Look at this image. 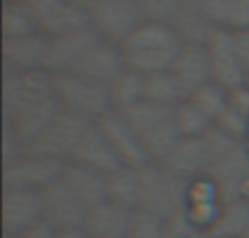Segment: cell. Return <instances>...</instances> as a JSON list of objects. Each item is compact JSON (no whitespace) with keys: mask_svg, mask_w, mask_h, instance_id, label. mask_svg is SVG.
Returning <instances> with one entry per match:
<instances>
[{"mask_svg":"<svg viewBox=\"0 0 249 238\" xmlns=\"http://www.w3.org/2000/svg\"><path fill=\"white\" fill-rule=\"evenodd\" d=\"M181 37L168 22H142L121 44L124 66L140 74L168 72L179 55Z\"/></svg>","mask_w":249,"mask_h":238,"instance_id":"cell-2","label":"cell"},{"mask_svg":"<svg viewBox=\"0 0 249 238\" xmlns=\"http://www.w3.org/2000/svg\"><path fill=\"white\" fill-rule=\"evenodd\" d=\"M171 72L175 74L188 94L212 83V68L206 44H184Z\"/></svg>","mask_w":249,"mask_h":238,"instance_id":"cell-18","label":"cell"},{"mask_svg":"<svg viewBox=\"0 0 249 238\" xmlns=\"http://www.w3.org/2000/svg\"><path fill=\"white\" fill-rule=\"evenodd\" d=\"M35 22L31 17L24 2H9L2 4V39H18L26 35H35Z\"/></svg>","mask_w":249,"mask_h":238,"instance_id":"cell-29","label":"cell"},{"mask_svg":"<svg viewBox=\"0 0 249 238\" xmlns=\"http://www.w3.org/2000/svg\"><path fill=\"white\" fill-rule=\"evenodd\" d=\"M216 129L223 131L225 136H230L232 140H238V142H249V118L241 116L238 112H234L232 107H225V112L219 116L216 120Z\"/></svg>","mask_w":249,"mask_h":238,"instance_id":"cell-34","label":"cell"},{"mask_svg":"<svg viewBox=\"0 0 249 238\" xmlns=\"http://www.w3.org/2000/svg\"><path fill=\"white\" fill-rule=\"evenodd\" d=\"M59 109L61 107L53 92L51 72L2 70L4 127L16 131L26 144L42 134L44 127L59 114Z\"/></svg>","mask_w":249,"mask_h":238,"instance_id":"cell-1","label":"cell"},{"mask_svg":"<svg viewBox=\"0 0 249 238\" xmlns=\"http://www.w3.org/2000/svg\"><path fill=\"white\" fill-rule=\"evenodd\" d=\"M201 13L214 29H249V0H197Z\"/></svg>","mask_w":249,"mask_h":238,"instance_id":"cell-23","label":"cell"},{"mask_svg":"<svg viewBox=\"0 0 249 238\" xmlns=\"http://www.w3.org/2000/svg\"><path fill=\"white\" fill-rule=\"evenodd\" d=\"M59 179L88 210L107 201V177L105 175H99L81 164L68 162L61 169Z\"/></svg>","mask_w":249,"mask_h":238,"instance_id":"cell-19","label":"cell"},{"mask_svg":"<svg viewBox=\"0 0 249 238\" xmlns=\"http://www.w3.org/2000/svg\"><path fill=\"white\" fill-rule=\"evenodd\" d=\"M24 4L33 17L37 33L48 39L72 31L90 29L88 7L74 0H29Z\"/></svg>","mask_w":249,"mask_h":238,"instance_id":"cell-8","label":"cell"},{"mask_svg":"<svg viewBox=\"0 0 249 238\" xmlns=\"http://www.w3.org/2000/svg\"><path fill=\"white\" fill-rule=\"evenodd\" d=\"M70 162L81 164V166H86V169L94 170V173L105 175V177L123 166V162L118 160V155L114 153L112 144L107 142V138H105L103 131L96 125H92V129L86 134V138L81 140V144H79V149L74 151Z\"/></svg>","mask_w":249,"mask_h":238,"instance_id":"cell-20","label":"cell"},{"mask_svg":"<svg viewBox=\"0 0 249 238\" xmlns=\"http://www.w3.org/2000/svg\"><path fill=\"white\" fill-rule=\"evenodd\" d=\"M232 39H234V48H236L238 57H241V61L245 64V68L249 70V29L234 31Z\"/></svg>","mask_w":249,"mask_h":238,"instance_id":"cell-38","label":"cell"},{"mask_svg":"<svg viewBox=\"0 0 249 238\" xmlns=\"http://www.w3.org/2000/svg\"><path fill=\"white\" fill-rule=\"evenodd\" d=\"M74 2H79V4H83V7H90L94 0H74Z\"/></svg>","mask_w":249,"mask_h":238,"instance_id":"cell-40","label":"cell"},{"mask_svg":"<svg viewBox=\"0 0 249 238\" xmlns=\"http://www.w3.org/2000/svg\"><path fill=\"white\" fill-rule=\"evenodd\" d=\"M99 35L92 29L72 31V33L59 35V37L48 39V55H46V72L51 74H64L74 68L79 57L86 52Z\"/></svg>","mask_w":249,"mask_h":238,"instance_id":"cell-17","label":"cell"},{"mask_svg":"<svg viewBox=\"0 0 249 238\" xmlns=\"http://www.w3.org/2000/svg\"><path fill=\"white\" fill-rule=\"evenodd\" d=\"M208 57L212 68V83L221 85L223 90H234L238 85H245L247 68L241 61L236 48H234L232 31L214 29L210 39L206 42Z\"/></svg>","mask_w":249,"mask_h":238,"instance_id":"cell-10","label":"cell"},{"mask_svg":"<svg viewBox=\"0 0 249 238\" xmlns=\"http://www.w3.org/2000/svg\"><path fill=\"white\" fill-rule=\"evenodd\" d=\"M124 68H127V66H124V57H123L121 46L96 37L94 42L86 48V52L79 57V61L74 64V68L70 70V72L109 85Z\"/></svg>","mask_w":249,"mask_h":238,"instance_id":"cell-13","label":"cell"},{"mask_svg":"<svg viewBox=\"0 0 249 238\" xmlns=\"http://www.w3.org/2000/svg\"><path fill=\"white\" fill-rule=\"evenodd\" d=\"M48 37L35 33L18 39H2V70L35 72L46 70Z\"/></svg>","mask_w":249,"mask_h":238,"instance_id":"cell-16","label":"cell"},{"mask_svg":"<svg viewBox=\"0 0 249 238\" xmlns=\"http://www.w3.org/2000/svg\"><path fill=\"white\" fill-rule=\"evenodd\" d=\"M245 85H249V70H247V79H245Z\"/></svg>","mask_w":249,"mask_h":238,"instance_id":"cell-43","label":"cell"},{"mask_svg":"<svg viewBox=\"0 0 249 238\" xmlns=\"http://www.w3.org/2000/svg\"><path fill=\"white\" fill-rule=\"evenodd\" d=\"M121 114L133 127L138 138L142 140V147H144L149 160L155 164L166 162L184 140L175 122V107H162V105L142 101Z\"/></svg>","mask_w":249,"mask_h":238,"instance_id":"cell-4","label":"cell"},{"mask_svg":"<svg viewBox=\"0 0 249 238\" xmlns=\"http://www.w3.org/2000/svg\"><path fill=\"white\" fill-rule=\"evenodd\" d=\"M245 199H247V201H249V192H247V197H245Z\"/></svg>","mask_w":249,"mask_h":238,"instance_id":"cell-46","label":"cell"},{"mask_svg":"<svg viewBox=\"0 0 249 238\" xmlns=\"http://www.w3.org/2000/svg\"><path fill=\"white\" fill-rule=\"evenodd\" d=\"M243 238H249V230H247V234H245V236H243Z\"/></svg>","mask_w":249,"mask_h":238,"instance_id":"cell-45","label":"cell"},{"mask_svg":"<svg viewBox=\"0 0 249 238\" xmlns=\"http://www.w3.org/2000/svg\"><path fill=\"white\" fill-rule=\"evenodd\" d=\"M92 125L94 122L86 120L81 116H74L66 109H59V114L44 127L42 134L26 144V153L68 164L72 160L74 151L79 149V144H81V140L92 129Z\"/></svg>","mask_w":249,"mask_h":238,"instance_id":"cell-7","label":"cell"},{"mask_svg":"<svg viewBox=\"0 0 249 238\" xmlns=\"http://www.w3.org/2000/svg\"><path fill=\"white\" fill-rule=\"evenodd\" d=\"M175 122L181 138H203L214 129V122L188 99L175 107Z\"/></svg>","mask_w":249,"mask_h":238,"instance_id":"cell-30","label":"cell"},{"mask_svg":"<svg viewBox=\"0 0 249 238\" xmlns=\"http://www.w3.org/2000/svg\"><path fill=\"white\" fill-rule=\"evenodd\" d=\"M168 170L177 175V177L186 179V182H193V179L206 177L208 173V164H210V157H208V147L203 138H184L179 142V147L171 153L166 162H162Z\"/></svg>","mask_w":249,"mask_h":238,"instance_id":"cell-22","label":"cell"},{"mask_svg":"<svg viewBox=\"0 0 249 238\" xmlns=\"http://www.w3.org/2000/svg\"><path fill=\"white\" fill-rule=\"evenodd\" d=\"M208 238H228V236H208Z\"/></svg>","mask_w":249,"mask_h":238,"instance_id":"cell-44","label":"cell"},{"mask_svg":"<svg viewBox=\"0 0 249 238\" xmlns=\"http://www.w3.org/2000/svg\"><path fill=\"white\" fill-rule=\"evenodd\" d=\"M203 140L210 157L206 177L214 182L223 201L245 199L249 192V142L232 140L216 127Z\"/></svg>","mask_w":249,"mask_h":238,"instance_id":"cell-3","label":"cell"},{"mask_svg":"<svg viewBox=\"0 0 249 238\" xmlns=\"http://www.w3.org/2000/svg\"><path fill=\"white\" fill-rule=\"evenodd\" d=\"M96 127L103 131V136L112 144L114 153L123 162V166L142 169V166L151 164L149 155H146L144 147H142V140L138 138L133 127L124 120V116L121 112H109L107 116H103L96 122Z\"/></svg>","mask_w":249,"mask_h":238,"instance_id":"cell-15","label":"cell"},{"mask_svg":"<svg viewBox=\"0 0 249 238\" xmlns=\"http://www.w3.org/2000/svg\"><path fill=\"white\" fill-rule=\"evenodd\" d=\"M131 214L133 210L112 201H103L88 212L83 232L88 238H127Z\"/></svg>","mask_w":249,"mask_h":238,"instance_id":"cell-21","label":"cell"},{"mask_svg":"<svg viewBox=\"0 0 249 238\" xmlns=\"http://www.w3.org/2000/svg\"><path fill=\"white\" fill-rule=\"evenodd\" d=\"M188 101L193 105H197L216 125L219 116L225 112V107H228V90H223V87L216 85V83H208V85L195 90L193 94H188Z\"/></svg>","mask_w":249,"mask_h":238,"instance_id":"cell-31","label":"cell"},{"mask_svg":"<svg viewBox=\"0 0 249 238\" xmlns=\"http://www.w3.org/2000/svg\"><path fill=\"white\" fill-rule=\"evenodd\" d=\"M188 182L177 177L164 164H151L140 169V204L138 208L160 219H171L186 212Z\"/></svg>","mask_w":249,"mask_h":238,"instance_id":"cell-5","label":"cell"},{"mask_svg":"<svg viewBox=\"0 0 249 238\" xmlns=\"http://www.w3.org/2000/svg\"><path fill=\"white\" fill-rule=\"evenodd\" d=\"M42 221V192L26 188H2V234H22Z\"/></svg>","mask_w":249,"mask_h":238,"instance_id":"cell-11","label":"cell"},{"mask_svg":"<svg viewBox=\"0 0 249 238\" xmlns=\"http://www.w3.org/2000/svg\"><path fill=\"white\" fill-rule=\"evenodd\" d=\"M53 238H88L83 230H55Z\"/></svg>","mask_w":249,"mask_h":238,"instance_id":"cell-39","label":"cell"},{"mask_svg":"<svg viewBox=\"0 0 249 238\" xmlns=\"http://www.w3.org/2000/svg\"><path fill=\"white\" fill-rule=\"evenodd\" d=\"M107 90L112 109L114 112H124V109L144 101V74L136 72L131 68H124L107 85Z\"/></svg>","mask_w":249,"mask_h":238,"instance_id":"cell-27","label":"cell"},{"mask_svg":"<svg viewBox=\"0 0 249 238\" xmlns=\"http://www.w3.org/2000/svg\"><path fill=\"white\" fill-rule=\"evenodd\" d=\"M42 201L44 223H48L53 230H83L90 210L61 184V179L44 188Z\"/></svg>","mask_w":249,"mask_h":238,"instance_id":"cell-12","label":"cell"},{"mask_svg":"<svg viewBox=\"0 0 249 238\" xmlns=\"http://www.w3.org/2000/svg\"><path fill=\"white\" fill-rule=\"evenodd\" d=\"M107 201L136 210L140 204V169L121 166L107 175Z\"/></svg>","mask_w":249,"mask_h":238,"instance_id":"cell-26","label":"cell"},{"mask_svg":"<svg viewBox=\"0 0 249 238\" xmlns=\"http://www.w3.org/2000/svg\"><path fill=\"white\" fill-rule=\"evenodd\" d=\"M162 238H208V234L201 232L193 221H190L188 214L181 212V214H175V217L164 221Z\"/></svg>","mask_w":249,"mask_h":238,"instance_id":"cell-35","label":"cell"},{"mask_svg":"<svg viewBox=\"0 0 249 238\" xmlns=\"http://www.w3.org/2000/svg\"><path fill=\"white\" fill-rule=\"evenodd\" d=\"M228 105L241 116L249 118V85H238L228 92Z\"/></svg>","mask_w":249,"mask_h":238,"instance_id":"cell-37","label":"cell"},{"mask_svg":"<svg viewBox=\"0 0 249 238\" xmlns=\"http://www.w3.org/2000/svg\"><path fill=\"white\" fill-rule=\"evenodd\" d=\"M9 2H29V0H9Z\"/></svg>","mask_w":249,"mask_h":238,"instance_id":"cell-42","label":"cell"},{"mask_svg":"<svg viewBox=\"0 0 249 238\" xmlns=\"http://www.w3.org/2000/svg\"><path fill=\"white\" fill-rule=\"evenodd\" d=\"M186 99H188V92L184 90V85L177 81L171 70L144 74V101L162 105V107H177Z\"/></svg>","mask_w":249,"mask_h":238,"instance_id":"cell-25","label":"cell"},{"mask_svg":"<svg viewBox=\"0 0 249 238\" xmlns=\"http://www.w3.org/2000/svg\"><path fill=\"white\" fill-rule=\"evenodd\" d=\"M144 22H171L184 0H133Z\"/></svg>","mask_w":249,"mask_h":238,"instance_id":"cell-33","label":"cell"},{"mask_svg":"<svg viewBox=\"0 0 249 238\" xmlns=\"http://www.w3.org/2000/svg\"><path fill=\"white\" fill-rule=\"evenodd\" d=\"M53 92L61 109L86 118L94 125L109 112H114L107 85L79 74H53Z\"/></svg>","mask_w":249,"mask_h":238,"instance_id":"cell-6","label":"cell"},{"mask_svg":"<svg viewBox=\"0 0 249 238\" xmlns=\"http://www.w3.org/2000/svg\"><path fill=\"white\" fill-rule=\"evenodd\" d=\"M168 24L177 31L184 44H206L210 35L214 33V26L201 13L197 0H184V4Z\"/></svg>","mask_w":249,"mask_h":238,"instance_id":"cell-24","label":"cell"},{"mask_svg":"<svg viewBox=\"0 0 249 238\" xmlns=\"http://www.w3.org/2000/svg\"><path fill=\"white\" fill-rule=\"evenodd\" d=\"M249 230V201L247 199H232L225 201L219 223L208 236H228V238H243Z\"/></svg>","mask_w":249,"mask_h":238,"instance_id":"cell-28","label":"cell"},{"mask_svg":"<svg viewBox=\"0 0 249 238\" xmlns=\"http://www.w3.org/2000/svg\"><path fill=\"white\" fill-rule=\"evenodd\" d=\"M26 155V142L11 131L9 127H4V134H2V166H9L13 162H18L20 157Z\"/></svg>","mask_w":249,"mask_h":238,"instance_id":"cell-36","label":"cell"},{"mask_svg":"<svg viewBox=\"0 0 249 238\" xmlns=\"http://www.w3.org/2000/svg\"><path fill=\"white\" fill-rule=\"evenodd\" d=\"M64 164L46 157L29 155L20 157L9 166H2V188H26V190H39L48 188L57 182Z\"/></svg>","mask_w":249,"mask_h":238,"instance_id":"cell-14","label":"cell"},{"mask_svg":"<svg viewBox=\"0 0 249 238\" xmlns=\"http://www.w3.org/2000/svg\"><path fill=\"white\" fill-rule=\"evenodd\" d=\"M90 29L101 39L121 44L144 22L133 0H94L88 7Z\"/></svg>","mask_w":249,"mask_h":238,"instance_id":"cell-9","label":"cell"},{"mask_svg":"<svg viewBox=\"0 0 249 238\" xmlns=\"http://www.w3.org/2000/svg\"><path fill=\"white\" fill-rule=\"evenodd\" d=\"M164 234V219L136 208L131 214L127 238H162Z\"/></svg>","mask_w":249,"mask_h":238,"instance_id":"cell-32","label":"cell"},{"mask_svg":"<svg viewBox=\"0 0 249 238\" xmlns=\"http://www.w3.org/2000/svg\"><path fill=\"white\" fill-rule=\"evenodd\" d=\"M2 238H22V234H2Z\"/></svg>","mask_w":249,"mask_h":238,"instance_id":"cell-41","label":"cell"}]
</instances>
